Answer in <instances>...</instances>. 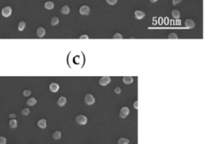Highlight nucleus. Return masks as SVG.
Masks as SVG:
<instances>
[{
  "label": "nucleus",
  "mask_w": 210,
  "mask_h": 144,
  "mask_svg": "<svg viewBox=\"0 0 210 144\" xmlns=\"http://www.w3.org/2000/svg\"><path fill=\"white\" fill-rule=\"evenodd\" d=\"M85 104L88 105V106H91V105H93L95 102L94 97L90 93L86 94L85 97Z\"/></svg>",
  "instance_id": "obj_1"
},
{
  "label": "nucleus",
  "mask_w": 210,
  "mask_h": 144,
  "mask_svg": "<svg viewBox=\"0 0 210 144\" xmlns=\"http://www.w3.org/2000/svg\"><path fill=\"white\" fill-rule=\"evenodd\" d=\"M75 120H76V123L80 125H85V124L87 123V117L83 116V115H80L78 116L76 118H75Z\"/></svg>",
  "instance_id": "obj_2"
},
{
  "label": "nucleus",
  "mask_w": 210,
  "mask_h": 144,
  "mask_svg": "<svg viewBox=\"0 0 210 144\" xmlns=\"http://www.w3.org/2000/svg\"><path fill=\"white\" fill-rule=\"evenodd\" d=\"M111 82V78L109 76H103L100 78L99 79V84L101 85V86H106V85H108L109 83Z\"/></svg>",
  "instance_id": "obj_3"
},
{
  "label": "nucleus",
  "mask_w": 210,
  "mask_h": 144,
  "mask_svg": "<svg viewBox=\"0 0 210 144\" xmlns=\"http://www.w3.org/2000/svg\"><path fill=\"white\" fill-rule=\"evenodd\" d=\"M129 113H130V109H129L128 107H126V106H124V107H122V108L121 109L119 116H120V117L121 119H125L126 117L129 115Z\"/></svg>",
  "instance_id": "obj_4"
},
{
  "label": "nucleus",
  "mask_w": 210,
  "mask_h": 144,
  "mask_svg": "<svg viewBox=\"0 0 210 144\" xmlns=\"http://www.w3.org/2000/svg\"><path fill=\"white\" fill-rule=\"evenodd\" d=\"M79 11H80V13L81 14V15L87 16V15H89L90 13V8L86 5H83V6L80 7Z\"/></svg>",
  "instance_id": "obj_5"
},
{
  "label": "nucleus",
  "mask_w": 210,
  "mask_h": 144,
  "mask_svg": "<svg viewBox=\"0 0 210 144\" xmlns=\"http://www.w3.org/2000/svg\"><path fill=\"white\" fill-rule=\"evenodd\" d=\"M12 14V8L11 7H5L2 9V15H3L4 17H8L10 16Z\"/></svg>",
  "instance_id": "obj_6"
},
{
  "label": "nucleus",
  "mask_w": 210,
  "mask_h": 144,
  "mask_svg": "<svg viewBox=\"0 0 210 144\" xmlns=\"http://www.w3.org/2000/svg\"><path fill=\"white\" fill-rule=\"evenodd\" d=\"M185 26L187 29H193L195 26V23L191 19H186L185 21Z\"/></svg>",
  "instance_id": "obj_7"
},
{
  "label": "nucleus",
  "mask_w": 210,
  "mask_h": 144,
  "mask_svg": "<svg viewBox=\"0 0 210 144\" xmlns=\"http://www.w3.org/2000/svg\"><path fill=\"white\" fill-rule=\"evenodd\" d=\"M145 16V13H144L143 11L137 10L135 12V17L136 19H138V20H141V19H143Z\"/></svg>",
  "instance_id": "obj_8"
},
{
  "label": "nucleus",
  "mask_w": 210,
  "mask_h": 144,
  "mask_svg": "<svg viewBox=\"0 0 210 144\" xmlns=\"http://www.w3.org/2000/svg\"><path fill=\"white\" fill-rule=\"evenodd\" d=\"M59 85H58L57 83H52L49 85V90L53 92H57L58 90H59Z\"/></svg>",
  "instance_id": "obj_9"
},
{
  "label": "nucleus",
  "mask_w": 210,
  "mask_h": 144,
  "mask_svg": "<svg viewBox=\"0 0 210 144\" xmlns=\"http://www.w3.org/2000/svg\"><path fill=\"white\" fill-rule=\"evenodd\" d=\"M45 33H46L45 29V28H43V27H40V28H38V29H37V31H36V34H37V36H38V37H40V38L44 37V36H45Z\"/></svg>",
  "instance_id": "obj_10"
},
{
  "label": "nucleus",
  "mask_w": 210,
  "mask_h": 144,
  "mask_svg": "<svg viewBox=\"0 0 210 144\" xmlns=\"http://www.w3.org/2000/svg\"><path fill=\"white\" fill-rule=\"evenodd\" d=\"M66 103H67V98H66L65 97H60L59 98H58V105L59 106H64Z\"/></svg>",
  "instance_id": "obj_11"
},
{
  "label": "nucleus",
  "mask_w": 210,
  "mask_h": 144,
  "mask_svg": "<svg viewBox=\"0 0 210 144\" xmlns=\"http://www.w3.org/2000/svg\"><path fill=\"white\" fill-rule=\"evenodd\" d=\"M122 81H123L124 84H131V83H133L134 79H133V77H131V76H124L123 79H122Z\"/></svg>",
  "instance_id": "obj_12"
},
{
  "label": "nucleus",
  "mask_w": 210,
  "mask_h": 144,
  "mask_svg": "<svg viewBox=\"0 0 210 144\" xmlns=\"http://www.w3.org/2000/svg\"><path fill=\"white\" fill-rule=\"evenodd\" d=\"M38 126L41 129H45L47 127V121L45 119H41L38 121Z\"/></svg>",
  "instance_id": "obj_13"
},
{
  "label": "nucleus",
  "mask_w": 210,
  "mask_h": 144,
  "mask_svg": "<svg viewBox=\"0 0 210 144\" xmlns=\"http://www.w3.org/2000/svg\"><path fill=\"white\" fill-rule=\"evenodd\" d=\"M45 8L46 9H48V10L53 9V8H54V3H53V2H51V1H48V2H46V3H45Z\"/></svg>",
  "instance_id": "obj_14"
},
{
  "label": "nucleus",
  "mask_w": 210,
  "mask_h": 144,
  "mask_svg": "<svg viewBox=\"0 0 210 144\" xmlns=\"http://www.w3.org/2000/svg\"><path fill=\"white\" fill-rule=\"evenodd\" d=\"M26 103H27L28 106H35L36 103H37V100H36L35 97H31V98H29V99H28V101H27V102H26Z\"/></svg>",
  "instance_id": "obj_15"
},
{
  "label": "nucleus",
  "mask_w": 210,
  "mask_h": 144,
  "mask_svg": "<svg viewBox=\"0 0 210 144\" xmlns=\"http://www.w3.org/2000/svg\"><path fill=\"white\" fill-rule=\"evenodd\" d=\"M172 16L174 19H179L180 16V13L177 9H174V10L172 11Z\"/></svg>",
  "instance_id": "obj_16"
},
{
  "label": "nucleus",
  "mask_w": 210,
  "mask_h": 144,
  "mask_svg": "<svg viewBox=\"0 0 210 144\" xmlns=\"http://www.w3.org/2000/svg\"><path fill=\"white\" fill-rule=\"evenodd\" d=\"M61 13H62V14H64V15H67V14L70 13V8H69V7L67 6V5L63 6L62 8V9H61Z\"/></svg>",
  "instance_id": "obj_17"
},
{
  "label": "nucleus",
  "mask_w": 210,
  "mask_h": 144,
  "mask_svg": "<svg viewBox=\"0 0 210 144\" xmlns=\"http://www.w3.org/2000/svg\"><path fill=\"white\" fill-rule=\"evenodd\" d=\"M9 125H10L12 129H15L17 127V121L15 119H12L10 122H9Z\"/></svg>",
  "instance_id": "obj_18"
},
{
  "label": "nucleus",
  "mask_w": 210,
  "mask_h": 144,
  "mask_svg": "<svg viewBox=\"0 0 210 144\" xmlns=\"http://www.w3.org/2000/svg\"><path fill=\"white\" fill-rule=\"evenodd\" d=\"M61 137H62V134H61V133L59 131H56L53 133V138H54L55 140H58V139H60Z\"/></svg>",
  "instance_id": "obj_19"
},
{
  "label": "nucleus",
  "mask_w": 210,
  "mask_h": 144,
  "mask_svg": "<svg viewBox=\"0 0 210 144\" xmlns=\"http://www.w3.org/2000/svg\"><path fill=\"white\" fill-rule=\"evenodd\" d=\"M58 23H59V19H58L57 16H54V17L52 18V20H51V25L53 26H57Z\"/></svg>",
  "instance_id": "obj_20"
},
{
  "label": "nucleus",
  "mask_w": 210,
  "mask_h": 144,
  "mask_svg": "<svg viewBox=\"0 0 210 144\" xmlns=\"http://www.w3.org/2000/svg\"><path fill=\"white\" fill-rule=\"evenodd\" d=\"M128 143H129V140L125 138H121L118 142V144H128Z\"/></svg>",
  "instance_id": "obj_21"
},
{
  "label": "nucleus",
  "mask_w": 210,
  "mask_h": 144,
  "mask_svg": "<svg viewBox=\"0 0 210 144\" xmlns=\"http://www.w3.org/2000/svg\"><path fill=\"white\" fill-rule=\"evenodd\" d=\"M26 28V22L25 21H21L18 25V30L20 31H22L24 30V29Z\"/></svg>",
  "instance_id": "obj_22"
},
{
  "label": "nucleus",
  "mask_w": 210,
  "mask_h": 144,
  "mask_svg": "<svg viewBox=\"0 0 210 144\" xmlns=\"http://www.w3.org/2000/svg\"><path fill=\"white\" fill-rule=\"evenodd\" d=\"M168 39H178V35L176 33H171L169 35H168Z\"/></svg>",
  "instance_id": "obj_23"
},
{
  "label": "nucleus",
  "mask_w": 210,
  "mask_h": 144,
  "mask_svg": "<svg viewBox=\"0 0 210 144\" xmlns=\"http://www.w3.org/2000/svg\"><path fill=\"white\" fill-rule=\"evenodd\" d=\"M21 114H22L23 116H27V115L30 114V110H29L28 108L23 109L22 111H21Z\"/></svg>",
  "instance_id": "obj_24"
},
{
  "label": "nucleus",
  "mask_w": 210,
  "mask_h": 144,
  "mask_svg": "<svg viewBox=\"0 0 210 144\" xmlns=\"http://www.w3.org/2000/svg\"><path fill=\"white\" fill-rule=\"evenodd\" d=\"M107 3L110 5H115V4L118 3V0H106Z\"/></svg>",
  "instance_id": "obj_25"
},
{
  "label": "nucleus",
  "mask_w": 210,
  "mask_h": 144,
  "mask_svg": "<svg viewBox=\"0 0 210 144\" xmlns=\"http://www.w3.org/2000/svg\"><path fill=\"white\" fill-rule=\"evenodd\" d=\"M30 94H31V92L30 91V90L26 89V90H24V91H23V95L25 97H29Z\"/></svg>",
  "instance_id": "obj_26"
},
{
  "label": "nucleus",
  "mask_w": 210,
  "mask_h": 144,
  "mask_svg": "<svg viewBox=\"0 0 210 144\" xmlns=\"http://www.w3.org/2000/svg\"><path fill=\"white\" fill-rule=\"evenodd\" d=\"M7 139L4 137H0V144H6Z\"/></svg>",
  "instance_id": "obj_27"
},
{
  "label": "nucleus",
  "mask_w": 210,
  "mask_h": 144,
  "mask_svg": "<svg viewBox=\"0 0 210 144\" xmlns=\"http://www.w3.org/2000/svg\"><path fill=\"white\" fill-rule=\"evenodd\" d=\"M113 39H122V35L119 33H116L115 35H113Z\"/></svg>",
  "instance_id": "obj_28"
},
{
  "label": "nucleus",
  "mask_w": 210,
  "mask_h": 144,
  "mask_svg": "<svg viewBox=\"0 0 210 144\" xmlns=\"http://www.w3.org/2000/svg\"><path fill=\"white\" fill-rule=\"evenodd\" d=\"M114 92H115L117 94L121 93V88H119V87L115 88V89H114Z\"/></svg>",
  "instance_id": "obj_29"
},
{
  "label": "nucleus",
  "mask_w": 210,
  "mask_h": 144,
  "mask_svg": "<svg viewBox=\"0 0 210 144\" xmlns=\"http://www.w3.org/2000/svg\"><path fill=\"white\" fill-rule=\"evenodd\" d=\"M182 0H172V4L173 5H177L178 3H180Z\"/></svg>",
  "instance_id": "obj_30"
},
{
  "label": "nucleus",
  "mask_w": 210,
  "mask_h": 144,
  "mask_svg": "<svg viewBox=\"0 0 210 144\" xmlns=\"http://www.w3.org/2000/svg\"><path fill=\"white\" fill-rule=\"evenodd\" d=\"M134 107H135V109H138V101H135L134 102Z\"/></svg>",
  "instance_id": "obj_31"
},
{
  "label": "nucleus",
  "mask_w": 210,
  "mask_h": 144,
  "mask_svg": "<svg viewBox=\"0 0 210 144\" xmlns=\"http://www.w3.org/2000/svg\"><path fill=\"white\" fill-rule=\"evenodd\" d=\"M80 39H89V36L84 35H81V36H80Z\"/></svg>",
  "instance_id": "obj_32"
},
{
  "label": "nucleus",
  "mask_w": 210,
  "mask_h": 144,
  "mask_svg": "<svg viewBox=\"0 0 210 144\" xmlns=\"http://www.w3.org/2000/svg\"><path fill=\"white\" fill-rule=\"evenodd\" d=\"M9 117H10V118H15L16 117V115L15 114H10V116H9Z\"/></svg>",
  "instance_id": "obj_33"
},
{
  "label": "nucleus",
  "mask_w": 210,
  "mask_h": 144,
  "mask_svg": "<svg viewBox=\"0 0 210 144\" xmlns=\"http://www.w3.org/2000/svg\"><path fill=\"white\" fill-rule=\"evenodd\" d=\"M158 0H150V2L151 3H155V2H157Z\"/></svg>",
  "instance_id": "obj_34"
}]
</instances>
